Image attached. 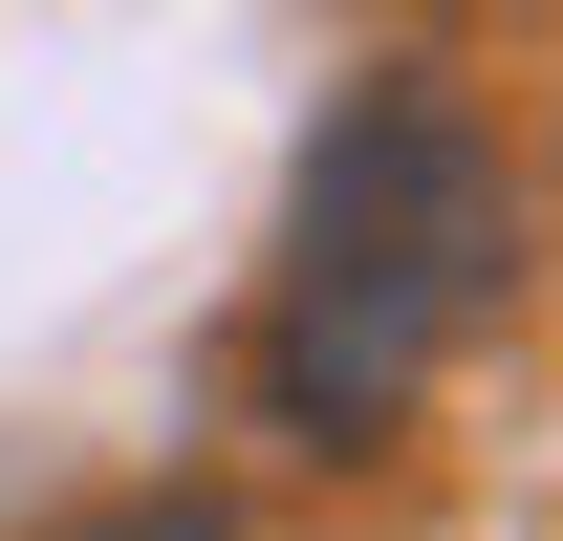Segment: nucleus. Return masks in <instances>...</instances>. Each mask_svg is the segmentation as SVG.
Wrapping results in <instances>:
<instances>
[{"label": "nucleus", "mask_w": 563, "mask_h": 541, "mask_svg": "<svg viewBox=\"0 0 563 541\" xmlns=\"http://www.w3.org/2000/svg\"><path fill=\"white\" fill-rule=\"evenodd\" d=\"M498 281H520V152H498L455 87L325 109L303 196H282V281H261V390H282V433L368 455V433L498 325Z\"/></svg>", "instance_id": "f257e3e1"}]
</instances>
